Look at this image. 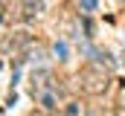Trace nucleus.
Here are the masks:
<instances>
[{
	"mask_svg": "<svg viewBox=\"0 0 125 116\" xmlns=\"http://www.w3.org/2000/svg\"><path fill=\"white\" fill-rule=\"evenodd\" d=\"M84 78H87L84 87H87L90 93H102V90L108 87V76H99V73H90V70H87V73H84Z\"/></svg>",
	"mask_w": 125,
	"mask_h": 116,
	"instance_id": "nucleus-1",
	"label": "nucleus"
},
{
	"mask_svg": "<svg viewBox=\"0 0 125 116\" xmlns=\"http://www.w3.org/2000/svg\"><path fill=\"white\" fill-rule=\"evenodd\" d=\"M82 6H84L87 12H93V9H96V0H82Z\"/></svg>",
	"mask_w": 125,
	"mask_h": 116,
	"instance_id": "nucleus-2",
	"label": "nucleus"
},
{
	"mask_svg": "<svg viewBox=\"0 0 125 116\" xmlns=\"http://www.w3.org/2000/svg\"><path fill=\"white\" fill-rule=\"evenodd\" d=\"M55 52H58V55L64 58V55H67V44H58V47H55Z\"/></svg>",
	"mask_w": 125,
	"mask_h": 116,
	"instance_id": "nucleus-3",
	"label": "nucleus"
}]
</instances>
